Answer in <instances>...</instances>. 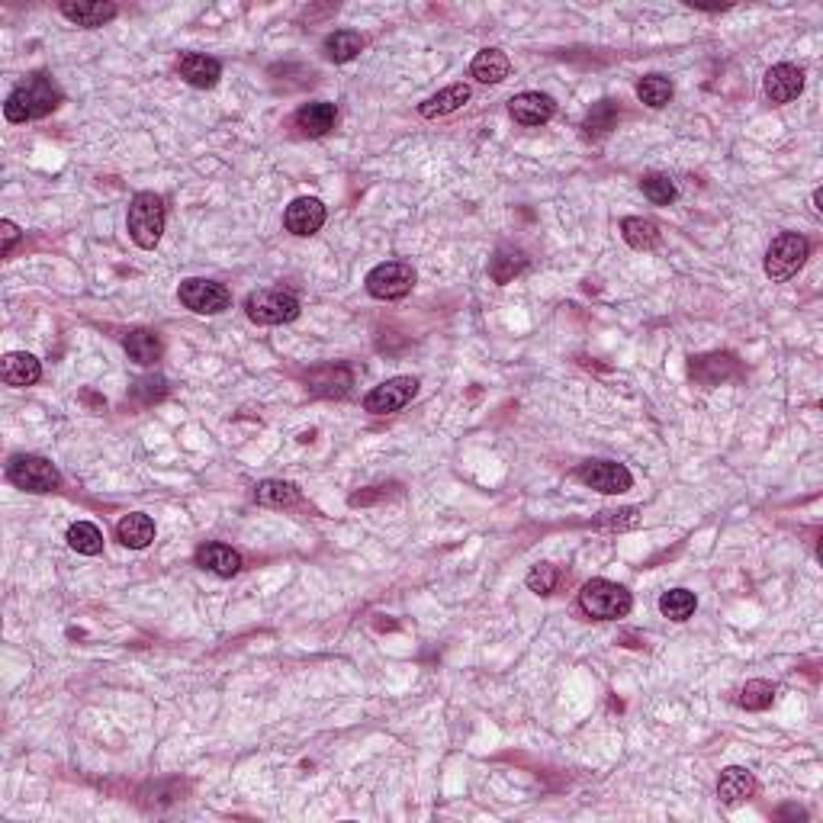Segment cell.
Returning <instances> with one entry per match:
<instances>
[{
	"mask_svg": "<svg viewBox=\"0 0 823 823\" xmlns=\"http://www.w3.org/2000/svg\"><path fill=\"white\" fill-rule=\"evenodd\" d=\"M560 586V570L553 563H537L528 573V589L537 595H553Z\"/></svg>",
	"mask_w": 823,
	"mask_h": 823,
	"instance_id": "d590c367",
	"label": "cell"
},
{
	"mask_svg": "<svg viewBox=\"0 0 823 823\" xmlns=\"http://www.w3.org/2000/svg\"><path fill=\"white\" fill-rule=\"evenodd\" d=\"M772 701H775V685L766 679L746 682L740 692V708H746V711H766V708H772Z\"/></svg>",
	"mask_w": 823,
	"mask_h": 823,
	"instance_id": "e575fe53",
	"label": "cell"
},
{
	"mask_svg": "<svg viewBox=\"0 0 823 823\" xmlns=\"http://www.w3.org/2000/svg\"><path fill=\"white\" fill-rule=\"evenodd\" d=\"M325 203L316 200V197H299L287 206V213H283V226L287 232L299 235V238H309L316 235L322 226H325Z\"/></svg>",
	"mask_w": 823,
	"mask_h": 823,
	"instance_id": "4fadbf2b",
	"label": "cell"
},
{
	"mask_svg": "<svg viewBox=\"0 0 823 823\" xmlns=\"http://www.w3.org/2000/svg\"><path fill=\"white\" fill-rule=\"evenodd\" d=\"M364 36L361 33H354V29H335L332 36H325V58L328 62H335V65H344V62H354L357 55L364 52Z\"/></svg>",
	"mask_w": 823,
	"mask_h": 823,
	"instance_id": "484cf974",
	"label": "cell"
},
{
	"mask_svg": "<svg viewBox=\"0 0 823 823\" xmlns=\"http://www.w3.org/2000/svg\"><path fill=\"white\" fill-rule=\"evenodd\" d=\"M807 258H811V242L798 232H782L778 238H772L766 251V274L775 283H785L801 271Z\"/></svg>",
	"mask_w": 823,
	"mask_h": 823,
	"instance_id": "277c9868",
	"label": "cell"
},
{
	"mask_svg": "<svg viewBox=\"0 0 823 823\" xmlns=\"http://www.w3.org/2000/svg\"><path fill=\"white\" fill-rule=\"evenodd\" d=\"M58 13L74 26L97 29L103 23H110L119 10H116V4H110V0H78V4H62Z\"/></svg>",
	"mask_w": 823,
	"mask_h": 823,
	"instance_id": "d6986e66",
	"label": "cell"
},
{
	"mask_svg": "<svg viewBox=\"0 0 823 823\" xmlns=\"http://www.w3.org/2000/svg\"><path fill=\"white\" fill-rule=\"evenodd\" d=\"M672 81L669 78H663V74H647V78H640V84H637V97H640V103H647V107H653V110H660V107H666V103L672 100Z\"/></svg>",
	"mask_w": 823,
	"mask_h": 823,
	"instance_id": "d6a6232c",
	"label": "cell"
},
{
	"mask_svg": "<svg viewBox=\"0 0 823 823\" xmlns=\"http://www.w3.org/2000/svg\"><path fill=\"white\" fill-rule=\"evenodd\" d=\"M0 238H4V245H0V254H4V258H10L13 245L20 242V229H17V222H10V219L0 222Z\"/></svg>",
	"mask_w": 823,
	"mask_h": 823,
	"instance_id": "8d00e7d4",
	"label": "cell"
},
{
	"mask_svg": "<svg viewBox=\"0 0 823 823\" xmlns=\"http://www.w3.org/2000/svg\"><path fill=\"white\" fill-rule=\"evenodd\" d=\"M508 113H512L515 123L521 126H544L557 113V100L541 91H525L508 100Z\"/></svg>",
	"mask_w": 823,
	"mask_h": 823,
	"instance_id": "7c38bea8",
	"label": "cell"
},
{
	"mask_svg": "<svg viewBox=\"0 0 823 823\" xmlns=\"http://www.w3.org/2000/svg\"><path fill=\"white\" fill-rule=\"evenodd\" d=\"M254 499L267 508H293L303 496H299V489L287 480H264L254 486Z\"/></svg>",
	"mask_w": 823,
	"mask_h": 823,
	"instance_id": "83f0119b",
	"label": "cell"
},
{
	"mask_svg": "<svg viewBox=\"0 0 823 823\" xmlns=\"http://www.w3.org/2000/svg\"><path fill=\"white\" fill-rule=\"evenodd\" d=\"M177 299H181L190 312H197V316H219V312H226L232 306L229 287H222L216 280H203V277L184 280L181 290H177Z\"/></svg>",
	"mask_w": 823,
	"mask_h": 823,
	"instance_id": "ba28073f",
	"label": "cell"
},
{
	"mask_svg": "<svg viewBox=\"0 0 823 823\" xmlns=\"http://www.w3.org/2000/svg\"><path fill=\"white\" fill-rule=\"evenodd\" d=\"M0 377H4L7 386H17V389L36 386L42 380V364L26 351H10L4 361H0Z\"/></svg>",
	"mask_w": 823,
	"mask_h": 823,
	"instance_id": "ffe728a7",
	"label": "cell"
},
{
	"mask_svg": "<svg viewBox=\"0 0 823 823\" xmlns=\"http://www.w3.org/2000/svg\"><path fill=\"white\" fill-rule=\"evenodd\" d=\"M245 312L254 325H287L299 316V299L290 290H254L245 299Z\"/></svg>",
	"mask_w": 823,
	"mask_h": 823,
	"instance_id": "5b68a950",
	"label": "cell"
},
{
	"mask_svg": "<svg viewBox=\"0 0 823 823\" xmlns=\"http://www.w3.org/2000/svg\"><path fill=\"white\" fill-rule=\"evenodd\" d=\"M467 100H470V84H451V87H444V91H438L435 97H428L422 107H418V113L425 119H441V116L457 113Z\"/></svg>",
	"mask_w": 823,
	"mask_h": 823,
	"instance_id": "d4e9b609",
	"label": "cell"
},
{
	"mask_svg": "<svg viewBox=\"0 0 823 823\" xmlns=\"http://www.w3.org/2000/svg\"><path fill=\"white\" fill-rule=\"evenodd\" d=\"M615 126H618V103H615V100L595 103V107L589 110V116H586V123H582V129H586V136H592V139L608 136V132L615 129Z\"/></svg>",
	"mask_w": 823,
	"mask_h": 823,
	"instance_id": "4dcf8cb0",
	"label": "cell"
},
{
	"mask_svg": "<svg viewBox=\"0 0 823 823\" xmlns=\"http://www.w3.org/2000/svg\"><path fill=\"white\" fill-rule=\"evenodd\" d=\"M415 267L406 264V261H386V264H377L373 271L367 274V293L373 299H383V303H393V299H402L415 290Z\"/></svg>",
	"mask_w": 823,
	"mask_h": 823,
	"instance_id": "52a82bcc",
	"label": "cell"
},
{
	"mask_svg": "<svg viewBox=\"0 0 823 823\" xmlns=\"http://www.w3.org/2000/svg\"><path fill=\"white\" fill-rule=\"evenodd\" d=\"M762 91H766V97L775 103V107H785V103L795 100L801 91H804V71L798 65H772L766 71V81H762Z\"/></svg>",
	"mask_w": 823,
	"mask_h": 823,
	"instance_id": "8fae6325",
	"label": "cell"
},
{
	"mask_svg": "<svg viewBox=\"0 0 823 823\" xmlns=\"http://www.w3.org/2000/svg\"><path fill=\"white\" fill-rule=\"evenodd\" d=\"M116 541L129 547V550H142L155 541V521L142 515V512H129L119 518V525H116Z\"/></svg>",
	"mask_w": 823,
	"mask_h": 823,
	"instance_id": "7402d4cb",
	"label": "cell"
},
{
	"mask_svg": "<svg viewBox=\"0 0 823 823\" xmlns=\"http://www.w3.org/2000/svg\"><path fill=\"white\" fill-rule=\"evenodd\" d=\"M576 480L582 486L602 492V496H621V492H627L634 486L631 470H627L624 463H615V460H586L576 470Z\"/></svg>",
	"mask_w": 823,
	"mask_h": 823,
	"instance_id": "9c48e42d",
	"label": "cell"
},
{
	"mask_svg": "<svg viewBox=\"0 0 823 823\" xmlns=\"http://www.w3.org/2000/svg\"><path fill=\"white\" fill-rule=\"evenodd\" d=\"M7 480L23 492H55L62 483V473L55 463L36 454H17L7 463Z\"/></svg>",
	"mask_w": 823,
	"mask_h": 823,
	"instance_id": "8992f818",
	"label": "cell"
},
{
	"mask_svg": "<svg viewBox=\"0 0 823 823\" xmlns=\"http://www.w3.org/2000/svg\"><path fill=\"white\" fill-rule=\"evenodd\" d=\"M508 71H512V62H508V55L502 49H483L476 52L473 65H470V74L480 84H502L508 78Z\"/></svg>",
	"mask_w": 823,
	"mask_h": 823,
	"instance_id": "cb8c5ba5",
	"label": "cell"
},
{
	"mask_svg": "<svg viewBox=\"0 0 823 823\" xmlns=\"http://www.w3.org/2000/svg\"><path fill=\"white\" fill-rule=\"evenodd\" d=\"M177 74L190 84L197 87V91H209V87H216L219 78H222V65L216 58L209 55H200V52H184L177 58Z\"/></svg>",
	"mask_w": 823,
	"mask_h": 823,
	"instance_id": "9a60e30c",
	"label": "cell"
},
{
	"mask_svg": "<svg viewBox=\"0 0 823 823\" xmlns=\"http://www.w3.org/2000/svg\"><path fill=\"white\" fill-rule=\"evenodd\" d=\"M733 377H740V361L733 354H705L692 357V380L705 386H721Z\"/></svg>",
	"mask_w": 823,
	"mask_h": 823,
	"instance_id": "2e32d148",
	"label": "cell"
},
{
	"mask_svg": "<svg viewBox=\"0 0 823 823\" xmlns=\"http://www.w3.org/2000/svg\"><path fill=\"white\" fill-rule=\"evenodd\" d=\"M631 605H634L631 592H627L624 586H618V582H611V579H589L579 592L582 615L592 618V621L627 618L631 615Z\"/></svg>",
	"mask_w": 823,
	"mask_h": 823,
	"instance_id": "7a4b0ae2",
	"label": "cell"
},
{
	"mask_svg": "<svg viewBox=\"0 0 823 823\" xmlns=\"http://www.w3.org/2000/svg\"><path fill=\"white\" fill-rule=\"evenodd\" d=\"M129 235L139 248L152 251L164 235V200L158 193H136L129 203Z\"/></svg>",
	"mask_w": 823,
	"mask_h": 823,
	"instance_id": "3957f363",
	"label": "cell"
},
{
	"mask_svg": "<svg viewBox=\"0 0 823 823\" xmlns=\"http://www.w3.org/2000/svg\"><path fill=\"white\" fill-rule=\"evenodd\" d=\"M621 235H624V242L631 245L634 251H653L656 245L663 242L660 226H656L653 219H643V216L621 219Z\"/></svg>",
	"mask_w": 823,
	"mask_h": 823,
	"instance_id": "4316f807",
	"label": "cell"
},
{
	"mask_svg": "<svg viewBox=\"0 0 823 823\" xmlns=\"http://www.w3.org/2000/svg\"><path fill=\"white\" fill-rule=\"evenodd\" d=\"M640 190H643V197H647L653 206H669L672 200L679 197L676 181H672L669 174H647L640 181Z\"/></svg>",
	"mask_w": 823,
	"mask_h": 823,
	"instance_id": "836d02e7",
	"label": "cell"
},
{
	"mask_svg": "<svg viewBox=\"0 0 823 823\" xmlns=\"http://www.w3.org/2000/svg\"><path fill=\"white\" fill-rule=\"evenodd\" d=\"M306 383H309V393L341 399V396L351 393L354 377L344 367H316V370L306 373Z\"/></svg>",
	"mask_w": 823,
	"mask_h": 823,
	"instance_id": "44dd1931",
	"label": "cell"
},
{
	"mask_svg": "<svg viewBox=\"0 0 823 823\" xmlns=\"http://www.w3.org/2000/svg\"><path fill=\"white\" fill-rule=\"evenodd\" d=\"M695 608H698V598H695V592H688V589H669L660 598V611H663V618H669V621H688L695 615Z\"/></svg>",
	"mask_w": 823,
	"mask_h": 823,
	"instance_id": "1f68e13d",
	"label": "cell"
},
{
	"mask_svg": "<svg viewBox=\"0 0 823 823\" xmlns=\"http://www.w3.org/2000/svg\"><path fill=\"white\" fill-rule=\"evenodd\" d=\"M756 791H759L756 775L743 766H727L721 778H717V798L727 807H740L743 801H750Z\"/></svg>",
	"mask_w": 823,
	"mask_h": 823,
	"instance_id": "5bb4252c",
	"label": "cell"
},
{
	"mask_svg": "<svg viewBox=\"0 0 823 823\" xmlns=\"http://www.w3.org/2000/svg\"><path fill=\"white\" fill-rule=\"evenodd\" d=\"M123 348L129 354V361H136L139 367H152L161 361V338L148 328H132L123 338Z\"/></svg>",
	"mask_w": 823,
	"mask_h": 823,
	"instance_id": "603a6c76",
	"label": "cell"
},
{
	"mask_svg": "<svg viewBox=\"0 0 823 823\" xmlns=\"http://www.w3.org/2000/svg\"><path fill=\"white\" fill-rule=\"evenodd\" d=\"M68 547L78 550L81 557H97L103 550V534L97 525H91V521H74L68 528Z\"/></svg>",
	"mask_w": 823,
	"mask_h": 823,
	"instance_id": "f546056e",
	"label": "cell"
},
{
	"mask_svg": "<svg viewBox=\"0 0 823 823\" xmlns=\"http://www.w3.org/2000/svg\"><path fill=\"white\" fill-rule=\"evenodd\" d=\"M415 393H418V380L415 377L383 380L380 386H373L370 393L364 396V409L370 415H393L399 409H406L409 402L415 399Z\"/></svg>",
	"mask_w": 823,
	"mask_h": 823,
	"instance_id": "30bf717a",
	"label": "cell"
},
{
	"mask_svg": "<svg viewBox=\"0 0 823 823\" xmlns=\"http://www.w3.org/2000/svg\"><path fill=\"white\" fill-rule=\"evenodd\" d=\"M335 119H338L335 103L316 100V103H303V107L296 110L293 123H296L299 132H303V136H309V139H322L325 132H332V129H335Z\"/></svg>",
	"mask_w": 823,
	"mask_h": 823,
	"instance_id": "ac0fdd59",
	"label": "cell"
},
{
	"mask_svg": "<svg viewBox=\"0 0 823 823\" xmlns=\"http://www.w3.org/2000/svg\"><path fill=\"white\" fill-rule=\"evenodd\" d=\"M525 267H528V254L521 248H499L496 258L489 261V274H492V280L505 287V283H512Z\"/></svg>",
	"mask_w": 823,
	"mask_h": 823,
	"instance_id": "f1b7e54d",
	"label": "cell"
},
{
	"mask_svg": "<svg viewBox=\"0 0 823 823\" xmlns=\"http://www.w3.org/2000/svg\"><path fill=\"white\" fill-rule=\"evenodd\" d=\"M197 566L213 576H222V579H232L238 570H242V553L232 550L229 544H219V541H209V544H200L197 547Z\"/></svg>",
	"mask_w": 823,
	"mask_h": 823,
	"instance_id": "e0dca14e",
	"label": "cell"
},
{
	"mask_svg": "<svg viewBox=\"0 0 823 823\" xmlns=\"http://www.w3.org/2000/svg\"><path fill=\"white\" fill-rule=\"evenodd\" d=\"M58 103H62L58 84L49 78V74H33V78H26L20 87L10 91V97L4 103V116L10 123H29V119L49 116Z\"/></svg>",
	"mask_w": 823,
	"mask_h": 823,
	"instance_id": "6da1fadb",
	"label": "cell"
},
{
	"mask_svg": "<svg viewBox=\"0 0 823 823\" xmlns=\"http://www.w3.org/2000/svg\"><path fill=\"white\" fill-rule=\"evenodd\" d=\"M608 525H615V528H634V525H637V508H624V512H608Z\"/></svg>",
	"mask_w": 823,
	"mask_h": 823,
	"instance_id": "74e56055",
	"label": "cell"
}]
</instances>
